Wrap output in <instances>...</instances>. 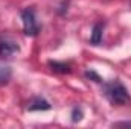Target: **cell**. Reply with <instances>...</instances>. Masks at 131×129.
Segmentation results:
<instances>
[{
    "label": "cell",
    "mask_w": 131,
    "mask_h": 129,
    "mask_svg": "<svg viewBox=\"0 0 131 129\" xmlns=\"http://www.w3.org/2000/svg\"><path fill=\"white\" fill-rule=\"evenodd\" d=\"M102 94L113 106H125L131 103V96L127 87L119 81L113 79L108 82H102Z\"/></svg>",
    "instance_id": "1"
},
{
    "label": "cell",
    "mask_w": 131,
    "mask_h": 129,
    "mask_svg": "<svg viewBox=\"0 0 131 129\" xmlns=\"http://www.w3.org/2000/svg\"><path fill=\"white\" fill-rule=\"evenodd\" d=\"M20 17H21V21H23V32H25V35L37 36L40 33V31H41V26L37 21L35 9L34 8H25L20 12Z\"/></svg>",
    "instance_id": "2"
},
{
    "label": "cell",
    "mask_w": 131,
    "mask_h": 129,
    "mask_svg": "<svg viewBox=\"0 0 131 129\" xmlns=\"http://www.w3.org/2000/svg\"><path fill=\"white\" fill-rule=\"evenodd\" d=\"M20 52L18 43L9 35H0V59H8Z\"/></svg>",
    "instance_id": "3"
},
{
    "label": "cell",
    "mask_w": 131,
    "mask_h": 129,
    "mask_svg": "<svg viewBox=\"0 0 131 129\" xmlns=\"http://www.w3.org/2000/svg\"><path fill=\"white\" fill-rule=\"evenodd\" d=\"M52 108V105L44 99V97L41 96H35L31 99V102L28 103V106H26V109L28 111H49Z\"/></svg>",
    "instance_id": "4"
},
{
    "label": "cell",
    "mask_w": 131,
    "mask_h": 129,
    "mask_svg": "<svg viewBox=\"0 0 131 129\" xmlns=\"http://www.w3.org/2000/svg\"><path fill=\"white\" fill-rule=\"evenodd\" d=\"M47 67L58 74H69L72 71V64L70 62H64V61H49Z\"/></svg>",
    "instance_id": "5"
},
{
    "label": "cell",
    "mask_w": 131,
    "mask_h": 129,
    "mask_svg": "<svg viewBox=\"0 0 131 129\" xmlns=\"http://www.w3.org/2000/svg\"><path fill=\"white\" fill-rule=\"evenodd\" d=\"M104 23L102 21H98L93 24L92 28V35H90V44L93 46H99L102 43V35H104Z\"/></svg>",
    "instance_id": "6"
},
{
    "label": "cell",
    "mask_w": 131,
    "mask_h": 129,
    "mask_svg": "<svg viewBox=\"0 0 131 129\" xmlns=\"http://www.w3.org/2000/svg\"><path fill=\"white\" fill-rule=\"evenodd\" d=\"M12 78V68L8 65H0V87H5L11 82Z\"/></svg>",
    "instance_id": "7"
},
{
    "label": "cell",
    "mask_w": 131,
    "mask_h": 129,
    "mask_svg": "<svg viewBox=\"0 0 131 129\" xmlns=\"http://www.w3.org/2000/svg\"><path fill=\"white\" fill-rule=\"evenodd\" d=\"M70 120L73 122V123H78V122H81L82 120V117H84V111H82V108L81 106H73L72 108V114H70Z\"/></svg>",
    "instance_id": "8"
},
{
    "label": "cell",
    "mask_w": 131,
    "mask_h": 129,
    "mask_svg": "<svg viewBox=\"0 0 131 129\" xmlns=\"http://www.w3.org/2000/svg\"><path fill=\"white\" fill-rule=\"evenodd\" d=\"M84 76H85V79H89V81H93V82H98V84H102V82H104V79L99 76L98 73H96V70H93V68H90V70H85Z\"/></svg>",
    "instance_id": "9"
},
{
    "label": "cell",
    "mask_w": 131,
    "mask_h": 129,
    "mask_svg": "<svg viewBox=\"0 0 131 129\" xmlns=\"http://www.w3.org/2000/svg\"><path fill=\"white\" fill-rule=\"evenodd\" d=\"M113 126H124V128H131V122H117V123H113Z\"/></svg>",
    "instance_id": "10"
}]
</instances>
